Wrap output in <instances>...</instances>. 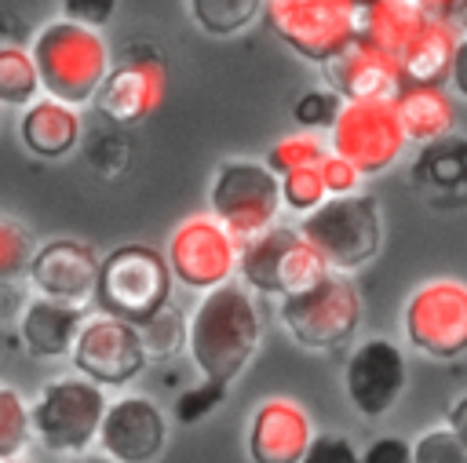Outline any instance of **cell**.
I'll use <instances>...</instances> for the list:
<instances>
[{"instance_id": "1", "label": "cell", "mask_w": 467, "mask_h": 463, "mask_svg": "<svg viewBox=\"0 0 467 463\" xmlns=\"http://www.w3.org/2000/svg\"><path fill=\"white\" fill-rule=\"evenodd\" d=\"M456 36L449 22L427 18L401 0H361L354 11V40L383 51L401 87H445Z\"/></svg>"}, {"instance_id": "2", "label": "cell", "mask_w": 467, "mask_h": 463, "mask_svg": "<svg viewBox=\"0 0 467 463\" xmlns=\"http://www.w3.org/2000/svg\"><path fill=\"white\" fill-rule=\"evenodd\" d=\"M263 343V314L241 281L204 292L186 317V354L201 379L234 383Z\"/></svg>"}, {"instance_id": "3", "label": "cell", "mask_w": 467, "mask_h": 463, "mask_svg": "<svg viewBox=\"0 0 467 463\" xmlns=\"http://www.w3.org/2000/svg\"><path fill=\"white\" fill-rule=\"evenodd\" d=\"M29 55L40 77V91L77 109L95 98V91L102 87L113 66V51L102 29H91L69 18H55L40 26L29 44Z\"/></svg>"}, {"instance_id": "4", "label": "cell", "mask_w": 467, "mask_h": 463, "mask_svg": "<svg viewBox=\"0 0 467 463\" xmlns=\"http://www.w3.org/2000/svg\"><path fill=\"white\" fill-rule=\"evenodd\" d=\"M171 284L175 281L164 252L153 244L131 241L102 255L91 303L99 306V314L120 317L128 324H142L171 303Z\"/></svg>"}, {"instance_id": "5", "label": "cell", "mask_w": 467, "mask_h": 463, "mask_svg": "<svg viewBox=\"0 0 467 463\" xmlns=\"http://www.w3.org/2000/svg\"><path fill=\"white\" fill-rule=\"evenodd\" d=\"M296 230L336 273L368 266L383 248V211L365 190L350 197H328L310 215H303Z\"/></svg>"}, {"instance_id": "6", "label": "cell", "mask_w": 467, "mask_h": 463, "mask_svg": "<svg viewBox=\"0 0 467 463\" xmlns=\"http://www.w3.org/2000/svg\"><path fill=\"white\" fill-rule=\"evenodd\" d=\"M277 317L285 332L314 354L347 346L361 328V295L350 273L328 270L317 284L277 299Z\"/></svg>"}, {"instance_id": "7", "label": "cell", "mask_w": 467, "mask_h": 463, "mask_svg": "<svg viewBox=\"0 0 467 463\" xmlns=\"http://www.w3.org/2000/svg\"><path fill=\"white\" fill-rule=\"evenodd\" d=\"M106 390L95 386L84 376H58L40 386V394L29 401V430L33 437L58 456H84L95 437L106 412Z\"/></svg>"}, {"instance_id": "8", "label": "cell", "mask_w": 467, "mask_h": 463, "mask_svg": "<svg viewBox=\"0 0 467 463\" xmlns=\"http://www.w3.org/2000/svg\"><path fill=\"white\" fill-rule=\"evenodd\" d=\"M405 343L431 361H456L467 354V281H420L401 306Z\"/></svg>"}, {"instance_id": "9", "label": "cell", "mask_w": 467, "mask_h": 463, "mask_svg": "<svg viewBox=\"0 0 467 463\" xmlns=\"http://www.w3.org/2000/svg\"><path fill=\"white\" fill-rule=\"evenodd\" d=\"M277 175L252 157H230L215 168L208 186V215L219 219L237 241H248L281 219Z\"/></svg>"}, {"instance_id": "10", "label": "cell", "mask_w": 467, "mask_h": 463, "mask_svg": "<svg viewBox=\"0 0 467 463\" xmlns=\"http://www.w3.org/2000/svg\"><path fill=\"white\" fill-rule=\"evenodd\" d=\"M354 11L350 0H263L270 33L314 66H325L354 40Z\"/></svg>"}, {"instance_id": "11", "label": "cell", "mask_w": 467, "mask_h": 463, "mask_svg": "<svg viewBox=\"0 0 467 463\" xmlns=\"http://www.w3.org/2000/svg\"><path fill=\"white\" fill-rule=\"evenodd\" d=\"M237 252H241V241L212 215L182 219L164 244L171 281L201 295L237 277Z\"/></svg>"}, {"instance_id": "12", "label": "cell", "mask_w": 467, "mask_h": 463, "mask_svg": "<svg viewBox=\"0 0 467 463\" xmlns=\"http://www.w3.org/2000/svg\"><path fill=\"white\" fill-rule=\"evenodd\" d=\"M325 142L332 153L350 160L365 179L390 171L409 146L394 102H343Z\"/></svg>"}, {"instance_id": "13", "label": "cell", "mask_w": 467, "mask_h": 463, "mask_svg": "<svg viewBox=\"0 0 467 463\" xmlns=\"http://www.w3.org/2000/svg\"><path fill=\"white\" fill-rule=\"evenodd\" d=\"M168 87L164 55L150 44H131L120 58H113L102 87L95 91L91 106L117 128L146 120L161 102Z\"/></svg>"}, {"instance_id": "14", "label": "cell", "mask_w": 467, "mask_h": 463, "mask_svg": "<svg viewBox=\"0 0 467 463\" xmlns=\"http://www.w3.org/2000/svg\"><path fill=\"white\" fill-rule=\"evenodd\" d=\"M69 357H73V372L91 379L102 390L128 386L150 365L142 339H139V328L120 321V317H109V314L84 317Z\"/></svg>"}, {"instance_id": "15", "label": "cell", "mask_w": 467, "mask_h": 463, "mask_svg": "<svg viewBox=\"0 0 467 463\" xmlns=\"http://www.w3.org/2000/svg\"><path fill=\"white\" fill-rule=\"evenodd\" d=\"M409 365L394 339L372 335L358 343L343 365V394L361 419H383L405 394Z\"/></svg>"}, {"instance_id": "16", "label": "cell", "mask_w": 467, "mask_h": 463, "mask_svg": "<svg viewBox=\"0 0 467 463\" xmlns=\"http://www.w3.org/2000/svg\"><path fill=\"white\" fill-rule=\"evenodd\" d=\"M95 445L109 463H157L168 445V416L146 394H117L106 401Z\"/></svg>"}, {"instance_id": "17", "label": "cell", "mask_w": 467, "mask_h": 463, "mask_svg": "<svg viewBox=\"0 0 467 463\" xmlns=\"http://www.w3.org/2000/svg\"><path fill=\"white\" fill-rule=\"evenodd\" d=\"M99 262H102V255L95 252V244L77 241V237H51V241L36 244L26 277L33 284V292L44 299L88 306L95 295Z\"/></svg>"}, {"instance_id": "18", "label": "cell", "mask_w": 467, "mask_h": 463, "mask_svg": "<svg viewBox=\"0 0 467 463\" xmlns=\"http://www.w3.org/2000/svg\"><path fill=\"white\" fill-rule=\"evenodd\" d=\"M314 437L310 412L285 394L263 397L244 427V452L252 463H299Z\"/></svg>"}, {"instance_id": "19", "label": "cell", "mask_w": 467, "mask_h": 463, "mask_svg": "<svg viewBox=\"0 0 467 463\" xmlns=\"http://www.w3.org/2000/svg\"><path fill=\"white\" fill-rule=\"evenodd\" d=\"M321 73H325V87L336 91L343 102H390L401 91L390 58L368 47L365 40H350L321 66Z\"/></svg>"}, {"instance_id": "20", "label": "cell", "mask_w": 467, "mask_h": 463, "mask_svg": "<svg viewBox=\"0 0 467 463\" xmlns=\"http://www.w3.org/2000/svg\"><path fill=\"white\" fill-rule=\"evenodd\" d=\"M84 317H88L84 306L33 295L22 306L18 339H22V346H26L29 357H36V361H58V357H69L73 354V343L80 335Z\"/></svg>"}, {"instance_id": "21", "label": "cell", "mask_w": 467, "mask_h": 463, "mask_svg": "<svg viewBox=\"0 0 467 463\" xmlns=\"http://www.w3.org/2000/svg\"><path fill=\"white\" fill-rule=\"evenodd\" d=\"M84 139V117L77 106H66L51 95L29 102L18 117V142L40 160L69 157Z\"/></svg>"}, {"instance_id": "22", "label": "cell", "mask_w": 467, "mask_h": 463, "mask_svg": "<svg viewBox=\"0 0 467 463\" xmlns=\"http://www.w3.org/2000/svg\"><path fill=\"white\" fill-rule=\"evenodd\" d=\"M296 226H270L248 241H241L237 252V277L252 295H281V270H285V255L296 241Z\"/></svg>"}, {"instance_id": "23", "label": "cell", "mask_w": 467, "mask_h": 463, "mask_svg": "<svg viewBox=\"0 0 467 463\" xmlns=\"http://www.w3.org/2000/svg\"><path fill=\"white\" fill-rule=\"evenodd\" d=\"M390 102L405 139L416 146H427L456 131V106L445 87H401Z\"/></svg>"}, {"instance_id": "24", "label": "cell", "mask_w": 467, "mask_h": 463, "mask_svg": "<svg viewBox=\"0 0 467 463\" xmlns=\"http://www.w3.org/2000/svg\"><path fill=\"white\" fill-rule=\"evenodd\" d=\"M412 175L434 190H460L467 186V139L445 135L427 146H420V157L412 164Z\"/></svg>"}, {"instance_id": "25", "label": "cell", "mask_w": 467, "mask_h": 463, "mask_svg": "<svg viewBox=\"0 0 467 463\" xmlns=\"http://www.w3.org/2000/svg\"><path fill=\"white\" fill-rule=\"evenodd\" d=\"M193 26L208 36H237L263 18V0H186Z\"/></svg>"}, {"instance_id": "26", "label": "cell", "mask_w": 467, "mask_h": 463, "mask_svg": "<svg viewBox=\"0 0 467 463\" xmlns=\"http://www.w3.org/2000/svg\"><path fill=\"white\" fill-rule=\"evenodd\" d=\"M40 91V77L33 66L29 47L22 44H0V109H26L29 102H36Z\"/></svg>"}, {"instance_id": "27", "label": "cell", "mask_w": 467, "mask_h": 463, "mask_svg": "<svg viewBox=\"0 0 467 463\" xmlns=\"http://www.w3.org/2000/svg\"><path fill=\"white\" fill-rule=\"evenodd\" d=\"M135 328H139L146 361H171V357L186 354V314L175 303H168L164 310H157L150 321H142Z\"/></svg>"}, {"instance_id": "28", "label": "cell", "mask_w": 467, "mask_h": 463, "mask_svg": "<svg viewBox=\"0 0 467 463\" xmlns=\"http://www.w3.org/2000/svg\"><path fill=\"white\" fill-rule=\"evenodd\" d=\"M33 252H36L33 230L15 215H0V284L22 281L29 273Z\"/></svg>"}, {"instance_id": "29", "label": "cell", "mask_w": 467, "mask_h": 463, "mask_svg": "<svg viewBox=\"0 0 467 463\" xmlns=\"http://www.w3.org/2000/svg\"><path fill=\"white\" fill-rule=\"evenodd\" d=\"M33 441V430H29V401L0 383V459H15L26 452V445Z\"/></svg>"}, {"instance_id": "30", "label": "cell", "mask_w": 467, "mask_h": 463, "mask_svg": "<svg viewBox=\"0 0 467 463\" xmlns=\"http://www.w3.org/2000/svg\"><path fill=\"white\" fill-rule=\"evenodd\" d=\"M325 153H328V142H325L321 135L292 131V135H281V139L266 149L263 164H266L274 175H285V171H292V168H310V164H317Z\"/></svg>"}, {"instance_id": "31", "label": "cell", "mask_w": 467, "mask_h": 463, "mask_svg": "<svg viewBox=\"0 0 467 463\" xmlns=\"http://www.w3.org/2000/svg\"><path fill=\"white\" fill-rule=\"evenodd\" d=\"M277 190H281V208L292 211V215H299V219L310 215L317 204L328 201L317 164H310V168H292V171L277 175Z\"/></svg>"}, {"instance_id": "32", "label": "cell", "mask_w": 467, "mask_h": 463, "mask_svg": "<svg viewBox=\"0 0 467 463\" xmlns=\"http://www.w3.org/2000/svg\"><path fill=\"white\" fill-rule=\"evenodd\" d=\"M343 109V98L328 87H310L296 98L292 106V120L299 124V131H310V135H328V128L336 124Z\"/></svg>"}, {"instance_id": "33", "label": "cell", "mask_w": 467, "mask_h": 463, "mask_svg": "<svg viewBox=\"0 0 467 463\" xmlns=\"http://www.w3.org/2000/svg\"><path fill=\"white\" fill-rule=\"evenodd\" d=\"M412 463H467V445L445 423L427 427L412 441Z\"/></svg>"}, {"instance_id": "34", "label": "cell", "mask_w": 467, "mask_h": 463, "mask_svg": "<svg viewBox=\"0 0 467 463\" xmlns=\"http://www.w3.org/2000/svg\"><path fill=\"white\" fill-rule=\"evenodd\" d=\"M226 383H215V379H201L193 386H186L179 397H175V419L179 423H201L204 416H212L223 401H226Z\"/></svg>"}, {"instance_id": "35", "label": "cell", "mask_w": 467, "mask_h": 463, "mask_svg": "<svg viewBox=\"0 0 467 463\" xmlns=\"http://www.w3.org/2000/svg\"><path fill=\"white\" fill-rule=\"evenodd\" d=\"M299 463H361V452L354 448V441L347 434H332V430H314L306 452Z\"/></svg>"}, {"instance_id": "36", "label": "cell", "mask_w": 467, "mask_h": 463, "mask_svg": "<svg viewBox=\"0 0 467 463\" xmlns=\"http://www.w3.org/2000/svg\"><path fill=\"white\" fill-rule=\"evenodd\" d=\"M317 171H321V182H325V193H328V197H350V193H361L365 175H361L350 160H343L339 153L328 149V153L317 160Z\"/></svg>"}, {"instance_id": "37", "label": "cell", "mask_w": 467, "mask_h": 463, "mask_svg": "<svg viewBox=\"0 0 467 463\" xmlns=\"http://www.w3.org/2000/svg\"><path fill=\"white\" fill-rule=\"evenodd\" d=\"M58 7H62V18L91 26V29L109 26L117 15V0H58Z\"/></svg>"}, {"instance_id": "38", "label": "cell", "mask_w": 467, "mask_h": 463, "mask_svg": "<svg viewBox=\"0 0 467 463\" xmlns=\"http://www.w3.org/2000/svg\"><path fill=\"white\" fill-rule=\"evenodd\" d=\"M361 463H412V441L398 434H383L361 452Z\"/></svg>"}, {"instance_id": "39", "label": "cell", "mask_w": 467, "mask_h": 463, "mask_svg": "<svg viewBox=\"0 0 467 463\" xmlns=\"http://www.w3.org/2000/svg\"><path fill=\"white\" fill-rule=\"evenodd\" d=\"M109 157H117V164H128V146H124V139H117V135H95L91 146H88V160H91L102 175L113 179V164H109Z\"/></svg>"}, {"instance_id": "40", "label": "cell", "mask_w": 467, "mask_h": 463, "mask_svg": "<svg viewBox=\"0 0 467 463\" xmlns=\"http://www.w3.org/2000/svg\"><path fill=\"white\" fill-rule=\"evenodd\" d=\"M445 84L452 87V95L467 98V33H460V36H456L452 62H449V80H445Z\"/></svg>"}, {"instance_id": "41", "label": "cell", "mask_w": 467, "mask_h": 463, "mask_svg": "<svg viewBox=\"0 0 467 463\" xmlns=\"http://www.w3.org/2000/svg\"><path fill=\"white\" fill-rule=\"evenodd\" d=\"M401 4H409L412 11H420V15H427V18L449 22V26H452V18H456L460 7H463V0H401Z\"/></svg>"}, {"instance_id": "42", "label": "cell", "mask_w": 467, "mask_h": 463, "mask_svg": "<svg viewBox=\"0 0 467 463\" xmlns=\"http://www.w3.org/2000/svg\"><path fill=\"white\" fill-rule=\"evenodd\" d=\"M445 427L467 445V394H460V397L449 405V412H445Z\"/></svg>"}, {"instance_id": "43", "label": "cell", "mask_w": 467, "mask_h": 463, "mask_svg": "<svg viewBox=\"0 0 467 463\" xmlns=\"http://www.w3.org/2000/svg\"><path fill=\"white\" fill-rule=\"evenodd\" d=\"M452 29H456V33H467V0H463V7H460V15L452 18Z\"/></svg>"}, {"instance_id": "44", "label": "cell", "mask_w": 467, "mask_h": 463, "mask_svg": "<svg viewBox=\"0 0 467 463\" xmlns=\"http://www.w3.org/2000/svg\"><path fill=\"white\" fill-rule=\"evenodd\" d=\"M69 463H109V459H106V456H88V452H84V456H69Z\"/></svg>"}, {"instance_id": "45", "label": "cell", "mask_w": 467, "mask_h": 463, "mask_svg": "<svg viewBox=\"0 0 467 463\" xmlns=\"http://www.w3.org/2000/svg\"><path fill=\"white\" fill-rule=\"evenodd\" d=\"M0 463H29V459H22V456H15V459H0Z\"/></svg>"}, {"instance_id": "46", "label": "cell", "mask_w": 467, "mask_h": 463, "mask_svg": "<svg viewBox=\"0 0 467 463\" xmlns=\"http://www.w3.org/2000/svg\"><path fill=\"white\" fill-rule=\"evenodd\" d=\"M350 4H361V0H350Z\"/></svg>"}]
</instances>
